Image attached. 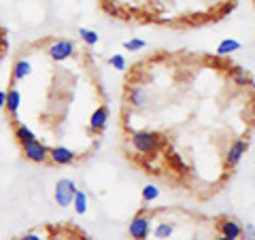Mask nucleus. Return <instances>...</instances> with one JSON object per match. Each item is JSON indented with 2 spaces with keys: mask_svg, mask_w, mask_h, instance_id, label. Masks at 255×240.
<instances>
[{
  "mask_svg": "<svg viewBox=\"0 0 255 240\" xmlns=\"http://www.w3.org/2000/svg\"><path fill=\"white\" fill-rule=\"evenodd\" d=\"M130 145L134 147L136 153H142V155H151L162 147V140L159 136L153 134V132H147V130H140V132H134L132 138H130Z\"/></svg>",
  "mask_w": 255,
  "mask_h": 240,
  "instance_id": "obj_1",
  "label": "nucleus"
},
{
  "mask_svg": "<svg viewBox=\"0 0 255 240\" xmlns=\"http://www.w3.org/2000/svg\"><path fill=\"white\" fill-rule=\"evenodd\" d=\"M21 153L32 164H43V162L49 159V147H47L45 142H41L38 138H34V140L23 142V145H21Z\"/></svg>",
  "mask_w": 255,
  "mask_h": 240,
  "instance_id": "obj_2",
  "label": "nucleus"
},
{
  "mask_svg": "<svg viewBox=\"0 0 255 240\" xmlns=\"http://www.w3.org/2000/svg\"><path fill=\"white\" fill-rule=\"evenodd\" d=\"M77 194V183L73 179H60L55 183V191H53V198L58 206L66 209V206H73V198Z\"/></svg>",
  "mask_w": 255,
  "mask_h": 240,
  "instance_id": "obj_3",
  "label": "nucleus"
},
{
  "mask_svg": "<svg viewBox=\"0 0 255 240\" xmlns=\"http://www.w3.org/2000/svg\"><path fill=\"white\" fill-rule=\"evenodd\" d=\"M128 232H130L132 240H147L149 232H151V215L138 213L136 217L130 221V228H128Z\"/></svg>",
  "mask_w": 255,
  "mask_h": 240,
  "instance_id": "obj_4",
  "label": "nucleus"
},
{
  "mask_svg": "<svg viewBox=\"0 0 255 240\" xmlns=\"http://www.w3.org/2000/svg\"><path fill=\"white\" fill-rule=\"evenodd\" d=\"M47 55L53 60V62H64L68 58L75 55V43L73 41H53L49 47H47Z\"/></svg>",
  "mask_w": 255,
  "mask_h": 240,
  "instance_id": "obj_5",
  "label": "nucleus"
},
{
  "mask_svg": "<svg viewBox=\"0 0 255 240\" xmlns=\"http://www.w3.org/2000/svg\"><path fill=\"white\" fill-rule=\"evenodd\" d=\"M49 159L53 164H58V166H70L77 159V153L73 149H68V147H53L49 149Z\"/></svg>",
  "mask_w": 255,
  "mask_h": 240,
  "instance_id": "obj_6",
  "label": "nucleus"
},
{
  "mask_svg": "<svg viewBox=\"0 0 255 240\" xmlns=\"http://www.w3.org/2000/svg\"><path fill=\"white\" fill-rule=\"evenodd\" d=\"M107 123H109V107H98L92 113V117H90V130L94 132V134H102L105 132V127H107Z\"/></svg>",
  "mask_w": 255,
  "mask_h": 240,
  "instance_id": "obj_7",
  "label": "nucleus"
},
{
  "mask_svg": "<svg viewBox=\"0 0 255 240\" xmlns=\"http://www.w3.org/2000/svg\"><path fill=\"white\" fill-rule=\"evenodd\" d=\"M247 149H249V142H247V140H234V142H232V147L228 149L226 164H228L230 168L238 166V162H241V159H243V155L247 153Z\"/></svg>",
  "mask_w": 255,
  "mask_h": 240,
  "instance_id": "obj_8",
  "label": "nucleus"
},
{
  "mask_svg": "<svg viewBox=\"0 0 255 240\" xmlns=\"http://www.w3.org/2000/svg\"><path fill=\"white\" fill-rule=\"evenodd\" d=\"M19 105H21V92L17 87H11L6 90V102H4V111L9 113L13 119H17V111H19Z\"/></svg>",
  "mask_w": 255,
  "mask_h": 240,
  "instance_id": "obj_9",
  "label": "nucleus"
},
{
  "mask_svg": "<svg viewBox=\"0 0 255 240\" xmlns=\"http://www.w3.org/2000/svg\"><path fill=\"white\" fill-rule=\"evenodd\" d=\"M128 98H130V105L134 109H142V107H147V102H149V94L145 92V87L132 85L130 92H128Z\"/></svg>",
  "mask_w": 255,
  "mask_h": 240,
  "instance_id": "obj_10",
  "label": "nucleus"
},
{
  "mask_svg": "<svg viewBox=\"0 0 255 240\" xmlns=\"http://www.w3.org/2000/svg\"><path fill=\"white\" fill-rule=\"evenodd\" d=\"M219 232H221V236H228V238H241L243 236V226L234 219H221L219 221Z\"/></svg>",
  "mask_w": 255,
  "mask_h": 240,
  "instance_id": "obj_11",
  "label": "nucleus"
},
{
  "mask_svg": "<svg viewBox=\"0 0 255 240\" xmlns=\"http://www.w3.org/2000/svg\"><path fill=\"white\" fill-rule=\"evenodd\" d=\"M32 73V66L28 60H17L13 64V81H23Z\"/></svg>",
  "mask_w": 255,
  "mask_h": 240,
  "instance_id": "obj_12",
  "label": "nucleus"
},
{
  "mask_svg": "<svg viewBox=\"0 0 255 240\" xmlns=\"http://www.w3.org/2000/svg\"><path fill=\"white\" fill-rule=\"evenodd\" d=\"M238 49H241V43H238L236 38H226V41H221V43H219V47H217V55H219V58H226V55L234 53V51H238Z\"/></svg>",
  "mask_w": 255,
  "mask_h": 240,
  "instance_id": "obj_13",
  "label": "nucleus"
},
{
  "mask_svg": "<svg viewBox=\"0 0 255 240\" xmlns=\"http://www.w3.org/2000/svg\"><path fill=\"white\" fill-rule=\"evenodd\" d=\"M230 77H232V81H234L236 85H241V87H245V85L251 83L249 73H247L245 68H241V66H232V68H230Z\"/></svg>",
  "mask_w": 255,
  "mask_h": 240,
  "instance_id": "obj_14",
  "label": "nucleus"
},
{
  "mask_svg": "<svg viewBox=\"0 0 255 240\" xmlns=\"http://www.w3.org/2000/svg\"><path fill=\"white\" fill-rule=\"evenodd\" d=\"M34 138H36V134L32 132L26 123H17V125H15V140H17L19 145H23V142H28V140H34Z\"/></svg>",
  "mask_w": 255,
  "mask_h": 240,
  "instance_id": "obj_15",
  "label": "nucleus"
},
{
  "mask_svg": "<svg viewBox=\"0 0 255 240\" xmlns=\"http://www.w3.org/2000/svg\"><path fill=\"white\" fill-rule=\"evenodd\" d=\"M172 234H174V226H172V223H168V221L157 223L155 230H153V236L157 240H166V238H170Z\"/></svg>",
  "mask_w": 255,
  "mask_h": 240,
  "instance_id": "obj_16",
  "label": "nucleus"
},
{
  "mask_svg": "<svg viewBox=\"0 0 255 240\" xmlns=\"http://www.w3.org/2000/svg\"><path fill=\"white\" fill-rule=\"evenodd\" d=\"M73 206L77 215H85L87 213V194L83 189H77V194L73 198Z\"/></svg>",
  "mask_w": 255,
  "mask_h": 240,
  "instance_id": "obj_17",
  "label": "nucleus"
},
{
  "mask_svg": "<svg viewBox=\"0 0 255 240\" xmlns=\"http://www.w3.org/2000/svg\"><path fill=\"white\" fill-rule=\"evenodd\" d=\"M79 38L87 45V47H94L96 43L100 41V36H98V32H94V30H87V28H79Z\"/></svg>",
  "mask_w": 255,
  "mask_h": 240,
  "instance_id": "obj_18",
  "label": "nucleus"
},
{
  "mask_svg": "<svg viewBox=\"0 0 255 240\" xmlns=\"http://www.w3.org/2000/svg\"><path fill=\"white\" fill-rule=\"evenodd\" d=\"M157 198H159V189L155 185H145L142 187V200H145V202H155Z\"/></svg>",
  "mask_w": 255,
  "mask_h": 240,
  "instance_id": "obj_19",
  "label": "nucleus"
},
{
  "mask_svg": "<svg viewBox=\"0 0 255 240\" xmlns=\"http://www.w3.org/2000/svg\"><path fill=\"white\" fill-rule=\"evenodd\" d=\"M109 64L113 66L115 70H126V58L122 53H115V55H111L109 58Z\"/></svg>",
  "mask_w": 255,
  "mask_h": 240,
  "instance_id": "obj_20",
  "label": "nucleus"
},
{
  "mask_svg": "<svg viewBox=\"0 0 255 240\" xmlns=\"http://www.w3.org/2000/svg\"><path fill=\"white\" fill-rule=\"evenodd\" d=\"M124 47H126V51H140L145 47V41L142 38H130V41L124 43Z\"/></svg>",
  "mask_w": 255,
  "mask_h": 240,
  "instance_id": "obj_21",
  "label": "nucleus"
},
{
  "mask_svg": "<svg viewBox=\"0 0 255 240\" xmlns=\"http://www.w3.org/2000/svg\"><path fill=\"white\" fill-rule=\"evenodd\" d=\"M102 9H105V13H109V15H113V17H119V6H115L113 4V0H105V2H102Z\"/></svg>",
  "mask_w": 255,
  "mask_h": 240,
  "instance_id": "obj_22",
  "label": "nucleus"
},
{
  "mask_svg": "<svg viewBox=\"0 0 255 240\" xmlns=\"http://www.w3.org/2000/svg\"><path fill=\"white\" fill-rule=\"evenodd\" d=\"M243 234H247V236H255V226H253V223H247V228H243Z\"/></svg>",
  "mask_w": 255,
  "mask_h": 240,
  "instance_id": "obj_23",
  "label": "nucleus"
},
{
  "mask_svg": "<svg viewBox=\"0 0 255 240\" xmlns=\"http://www.w3.org/2000/svg\"><path fill=\"white\" fill-rule=\"evenodd\" d=\"M6 45H9V41H6V34H4V30L0 28V49H4Z\"/></svg>",
  "mask_w": 255,
  "mask_h": 240,
  "instance_id": "obj_24",
  "label": "nucleus"
},
{
  "mask_svg": "<svg viewBox=\"0 0 255 240\" xmlns=\"http://www.w3.org/2000/svg\"><path fill=\"white\" fill-rule=\"evenodd\" d=\"M170 159H172V164L177 166V168H183V162H181V157L177 153H170Z\"/></svg>",
  "mask_w": 255,
  "mask_h": 240,
  "instance_id": "obj_25",
  "label": "nucleus"
},
{
  "mask_svg": "<svg viewBox=\"0 0 255 240\" xmlns=\"http://www.w3.org/2000/svg\"><path fill=\"white\" fill-rule=\"evenodd\" d=\"M17 240H43V238L38 236V234H23V236L17 238Z\"/></svg>",
  "mask_w": 255,
  "mask_h": 240,
  "instance_id": "obj_26",
  "label": "nucleus"
},
{
  "mask_svg": "<svg viewBox=\"0 0 255 240\" xmlns=\"http://www.w3.org/2000/svg\"><path fill=\"white\" fill-rule=\"evenodd\" d=\"M4 102H6V92H0V111H4Z\"/></svg>",
  "mask_w": 255,
  "mask_h": 240,
  "instance_id": "obj_27",
  "label": "nucleus"
},
{
  "mask_svg": "<svg viewBox=\"0 0 255 240\" xmlns=\"http://www.w3.org/2000/svg\"><path fill=\"white\" fill-rule=\"evenodd\" d=\"M217 240H238V238H228V236H219Z\"/></svg>",
  "mask_w": 255,
  "mask_h": 240,
  "instance_id": "obj_28",
  "label": "nucleus"
},
{
  "mask_svg": "<svg viewBox=\"0 0 255 240\" xmlns=\"http://www.w3.org/2000/svg\"><path fill=\"white\" fill-rule=\"evenodd\" d=\"M194 240H206V238H194Z\"/></svg>",
  "mask_w": 255,
  "mask_h": 240,
  "instance_id": "obj_29",
  "label": "nucleus"
},
{
  "mask_svg": "<svg viewBox=\"0 0 255 240\" xmlns=\"http://www.w3.org/2000/svg\"><path fill=\"white\" fill-rule=\"evenodd\" d=\"M249 240H255V236H251V238H249Z\"/></svg>",
  "mask_w": 255,
  "mask_h": 240,
  "instance_id": "obj_30",
  "label": "nucleus"
}]
</instances>
